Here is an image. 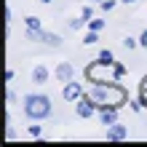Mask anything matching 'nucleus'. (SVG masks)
I'll return each instance as SVG.
<instances>
[{"label": "nucleus", "instance_id": "nucleus-16", "mask_svg": "<svg viewBox=\"0 0 147 147\" xmlns=\"http://www.w3.org/2000/svg\"><path fill=\"white\" fill-rule=\"evenodd\" d=\"M30 136H35V139H38V136H43V128H40V126H30Z\"/></svg>", "mask_w": 147, "mask_h": 147}, {"label": "nucleus", "instance_id": "nucleus-9", "mask_svg": "<svg viewBox=\"0 0 147 147\" xmlns=\"http://www.w3.org/2000/svg\"><path fill=\"white\" fill-rule=\"evenodd\" d=\"M48 80V70H46V64H35L32 67V83L35 86H43Z\"/></svg>", "mask_w": 147, "mask_h": 147}, {"label": "nucleus", "instance_id": "nucleus-24", "mask_svg": "<svg viewBox=\"0 0 147 147\" xmlns=\"http://www.w3.org/2000/svg\"><path fill=\"white\" fill-rule=\"evenodd\" d=\"M120 3H126V5H134V3H136V0H120Z\"/></svg>", "mask_w": 147, "mask_h": 147}, {"label": "nucleus", "instance_id": "nucleus-12", "mask_svg": "<svg viewBox=\"0 0 147 147\" xmlns=\"http://www.w3.org/2000/svg\"><path fill=\"white\" fill-rule=\"evenodd\" d=\"M99 5H102V11H105V13H110V11H112V8H115V5H118V0H102V3H99Z\"/></svg>", "mask_w": 147, "mask_h": 147}, {"label": "nucleus", "instance_id": "nucleus-25", "mask_svg": "<svg viewBox=\"0 0 147 147\" xmlns=\"http://www.w3.org/2000/svg\"><path fill=\"white\" fill-rule=\"evenodd\" d=\"M38 3H43V5H48V3H51V0H38Z\"/></svg>", "mask_w": 147, "mask_h": 147}, {"label": "nucleus", "instance_id": "nucleus-8", "mask_svg": "<svg viewBox=\"0 0 147 147\" xmlns=\"http://www.w3.org/2000/svg\"><path fill=\"white\" fill-rule=\"evenodd\" d=\"M72 75H75V70H72L70 62H59V64H56V78H59L62 83H70Z\"/></svg>", "mask_w": 147, "mask_h": 147}, {"label": "nucleus", "instance_id": "nucleus-22", "mask_svg": "<svg viewBox=\"0 0 147 147\" xmlns=\"http://www.w3.org/2000/svg\"><path fill=\"white\" fill-rule=\"evenodd\" d=\"M142 91H147V75L142 78Z\"/></svg>", "mask_w": 147, "mask_h": 147}, {"label": "nucleus", "instance_id": "nucleus-20", "mask_svg": "<svg viewBox=\"0 0 147 147\" xmlns=\"http://www.w3.org/2000/svg\"><path fill=\"white\" fill-rule=\"evenodd\" d=\"M5 22H8V24L13 22V13H11V8H8V5H5Z\"/></svg>", "mask_w": 147, "mask_h": 147}, {"label": "nucleus", "instance_id": "nucleus-7", "mask_svg": "<svg viewBox=\"0 0 147 147\" xmlns=\"http://www.w3.org/2000/svg\"><path fill=\"white\" fill-rule=\"evenodd\" d=\"M107 139H110V142H123V139H128V128H126L123 123L107 126Z\"/></svg>", "mask_w": 147, "mask_h": 147}, {"label": "nucleus", "instance_id": "nucleus-23", "mask_svg": "<svg viewBox=\"0 0 147 147\" xmlns=\"http://www.w3.org/2000/svg\"><path fill=\"white\" fill-rule=\"evenodd\" d=\"M142 105L147 107V91H142Z\"/></svg>", "mask_w": 147, "mask_h": 147}, {"label": "nucleus", "instance_id": "nucleus-2", "mask_svg": "<svg viewBox=\"0 0 147 147\" xmlns=\"http://www.w3.org/2000/svg\"><path fill=\"white\" fill-rule=\"evenodd\" d=\"M51 99L46 94H27L24 96V115L30 120H46L51 118Z\"/></svg>", "mask_w": 147, "mask_h": 147}, {"label": "nucleus", "instance_id": "nucleus-11", "mask_svg": "<svg viewBox=\"0 0 147 147\" xmlns=\"http://www.w3.org/2000/svg\"><path fill=\"white\" fill-rule=\"evenodd\" d=\"M88 30L102 32V30H105V19H88Z\"/></svg>", "mask_w": 147, "mask_h": 147}, {"label": "nucleus", "instance_id": "nucleus-13", "mask_svg": "<svg viewBox=\"0 0 147 147\" xmlns=\"http://www.w3.org/2000/svg\"><path fill=\"white\" fill-rule=\"evenodd\" d=\"M99 59H102V62H115V56H112L110 48H102V51H99Z\"/></svg>", "mask_w": 147, "mask_h": 147}, {"label": "nucleus", "instance_id": "nucleus-19", "mask_svg": "<svg viewBox=\"0 0 147 147\" xmlns=\"http://www.w3.org/2000/svg\"><path fill=\"white\" fill-rule=\"evenodd\" d=\"M5 102H8V105H13V102H16V94L11 88H8V94H5Z\"/></svg>", "mask_w": 147, "mask_h": 147}, {"label": "nucleus", "instance_id": "nucleus-21", "mask_svg": "<svg viewBox=\"0 0 147 147\" xmlns=\"http://www.w3.org/2000/svg\"><path fill=\"white\" fill-rule=\"evenodd\" d=\"M139 46H147V30L142 32V35H139Z\"/></svg>", "mask_w": 147, "mask_h": 147}, {"label": "nucleus", "instance_id": "nucleus-5", "mask_svg": "<svg viewBox=\"0 0 147 147\" xmlns=\"http://www.w3.org/2000/svg\"><path fill=\"white\" fill-rule=\"evenodd\" d=\"M86 94V88L80 83H75V80H70V83H64V88H62V99L64 102H78Z\"/></svg>", "mask_w": 147, "mask_h": 147}, {"label": "nucleus", "instance_id": "nucleus-1", "mask_svg": "<svg viewBox=\"0 0 147 147\" xmlns=\"http://www.w3.org/2000/svg\"><path fill=\"white\" fill-rule=\"evenodd\" d=\"M88 94L99 102V105H112V107H118V110L128 102V94H126L123 86H118V80H110L107 86L105 83H94V88Z\"/></svg>", "mask_w": 147, "mask_h": 147}, {"label": "nucleus", "instance_id": "nucleus-18", "mask_svg": "<svg viewBox=\"0 0 147 147\" xmlns=\"http://www.w3.org/2000/svg\"><path fill=\"white\" fill-rule=\"evenodd\" d=\"M123 46L126 48H136V40L134 38H123Z\"/></svg>", "mask_w": 147, "mask_h": 147}, {"label": "nucleus", "instance_id": "nucleus-17", "mask_svg": "<svg viewBox=\"0 0 147 147\" xmlns=\"http://www.w3.org/2000/svg\"><path fill=\"white\" fill-rule=\"evenodd\" d=\"M80 16H86V19H91V16H94V8H91V5H83V11H80Z\"/></svg>", "mask_w": 147, "mask_h": 147}, {"label": "nucleus", "instance_id": "nucleus-10", "mask_svg": "<svg viewBox=\"0 0 147 147\" xmlns=\"http://www.w3.org/2000/svg\"><path fill=\"white\" fill-rule=\"evenodd\" d=\"M24 24H27V30H40V27H43V22L38 19V16H27Z\"/></svg>", "mask_w": 147, "mask_h": 147}, {"label": "nucleus", "instance_id": "nucleus-6", "mask_svg": "<svg viewBox=\"0 0 147 147\" xmlns=\"http://www.w3.org/2000/svg\"><path fill=\"white\" fill-rule=\"evenodd\" d=\"M99 118H102V126L118 123V107H112V105H99Z\"/></svg>", "mask_w": 147, "mask_h": 147}, {"label": "nucleus", "instance_id": "nucleus-14", "mask_svg": "<svg viewBox=\"0 0 147 147\" xmlns=\"http://www.w3.org/2000/svg\"><path fill=\"white\" fill-rule=\"evenodd\" d=\"M83 24H88V19H86V16H78V19H72V22H70V27H72V30H80Z\"/></svg>", "mask_w": 147, "mask_h": 147}, {"label": "nucleus", "instance_id": "nucleus-4", "mask_svg": "<svg viewBox=\"0 0 147 147\" xmlns=\"http://www.w3.org/2000/svg\"><path fill=\"white\" fill-rule=\"evenodd\" d=\"M24 38L27 40H32V43H46V46H59L62 43V38L59 35H54V32H46V30H27L24 32Z\"/></svg>", "mask_w": 147, "mask_h": 147}, {"label": "nucleus", "instance_id": "nucleus-15", "mask_svg": "<svg viewBox=\"0 0 147 147\" xmlns=\"http://www.w3.org/2000/svg\"><path fill=\"white\" fill-rule=\"evenodd\" d=\"M96 40H99V38H96V32H94V30H88V35L83 38V46H94Z\"/></svg>", "mask_w": 147, "mask_h": 147}, {"label": "nucleus", "instance_id": "nucleus-26", "mask_svg": "<svg viewBox=\"0 0 147 147\" xmlns=\"http://www.w3.org/2000/svg\"><path fill=\"white\" fill-rule=\"evenodd\" d=\"M91 3H102V0H91Z\"/></svg>", "mask_w": 147, "mask_h": 147}, {"label": "nucleus", "instance_id": "nucleus-3", "mask_svg": "<svg viewBox=\"0 0 147 147\" xmlns=\"http://www.w3.org/2000/svg\"><path fill=\"white\" fill-rule=\"evenodd\" d=\"M94 112H99V102L94 99L91 94H83V96L75 102V115H78V118H86V120H88V118L94 115Z\"/></svg>", "mask_w": 147, "mask_h": 147}]
</instances>
